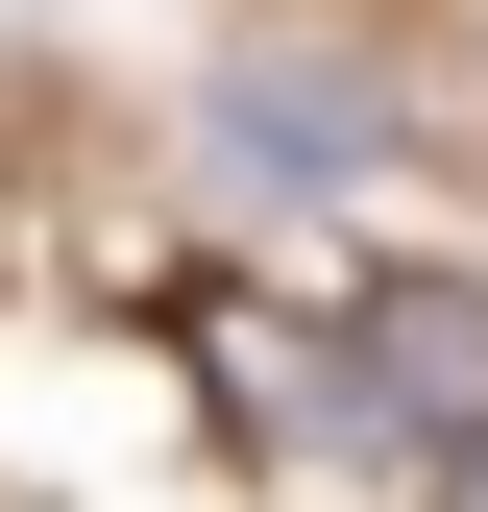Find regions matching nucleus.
I'll return each mask as SVG.
<instances>
[{
  "label": "nucleus",
  "mask_w": 488,
  "mask_h": 512,
  "mask_svg": "<svg viewBox=\"0 0 488 512\" xmlns=\"http://www.w3.org/2000/svg\"><path fill=\"white\" fill-rule=\"evenodd\" d=\"M342 391H366V439H415V464H488V293L391 269L342 317Z\"/></svg>",
  "instance_id": "nucleus-1"
},
{
  "label": "nucleus",
  "mask_w": 488,
  "mask_h": 512,
  "mask_svg": "<svg viewBox=\"0 0 488 512\" xmlns=\"http://www.w3.org/2000/svg\"><path fill=\"white\" fill-rule=\"evenodd\" d=\"M220 147H244V171H342V147H366V98H342V74H244V98H220Z\"/></svg>",
  "instance_id": "nucleus-2"
}]
</instances>
